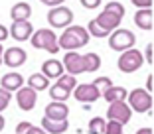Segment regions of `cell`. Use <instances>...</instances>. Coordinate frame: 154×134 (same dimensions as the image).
<instances>
[{
    "mask_svg": "<svg viewBox=\"0 0 154 134\" xmlns=\"http://www.w3.org/2000/svg\"><path fill=\"white\" fill-rule=\"evenodd\" d=\"M91 40L89 32L83 26H67L61 36H57V45L65 51H75V49L87 45Z\"/></svg>",
    "mask_w": 154,
    "mask_h": 134,
    "instance_id": "6da1fadb",
    "label": "cell"
},
{
    "mask_svg": "<svg viewBox=\"0 0 154 134\" xmlns=\"http://www.w3.org/2000/svg\"><path fill=\"white\" fill-rule=\"evenodd\" d=\"M30 44L36 49H45L50 53H57L59 45H57V36L51 28H40L36 30V34L30 36Z\"/></svg>",
    "mask_w": 154,
    "mask_h": 134,
    "instance_id": "7a4b0ae2",
    "label": "cell"
},
{
    "mask_svg": "<svg viewBox=\"0 0 154 134\" xmlns=\"http://www.w3.org/2000/svg\"><path fill=\"white\" fill-rule=\"evenodd\" d=\"M136 44V36L131 30H125V28H117L109 34V47L115 51H127V49L134 47Z\"/></svg>",
    "mask_w": 154,
    "mask_h": 134,
    "instance_id": "3957f363",
    "label": "cell"
},
{
    "mask_svg": "<svg viewBox=\"0 0 154 134\" xmlns=\"http://www.w3.org/2000/svg\"><path fill=\"white\" fill-rule=\"evenodd\" d=\"M127 105L134 112H152V93L146 89H132L127 95Z\"/></svg>",
    "mask_w": 154,
    "mask_h": 134,
    "instance_id": "277c9868",
    "label": "cell"
},
{
    "mask_svg": "<svg viewBox=\"0 0 154 134\" xmlns=\"http://www.w3.org/2000/svg\"><path fill=\"white\" fill-rule=\"evenodd\" d=\"M142 63H144L142 53L138 51V49L131 47V49H127V51L121 53L117 65H119V69H121L122 73H134V71H138V69L142 67Z\"/></svg>",
    "mask_w": 154,
    "mask_h": 134,
    "instance_id": "5b68a950",
    "label": "cell"
},
{
    "mask_svg": "<svg viewBox=\"0 0 154 134\" xmlns=\"http://www.w3.org/2000/svg\"><path fill=\"white\" fill-rule=\"evenodd\" d=\"M48 22L51 28H67L73 22V10L67 6H55L48 12Z\"/></svg>",
    "mask_w": 154,
    "mask_h": 134,
    "instance_id": "8992f818",
    "label": "cell"
},
{
    "mask_svg": "<svg viewBox=\"0 0 154 134\" xmlns=\"http://www.w3.org/2000/svg\"><path fill=\"white\" fill-rule=\"evenodd\" d=\"M132 111L127 105V101H115V103H109V111H107V120H117L121 122L122 126L131 122Z\"/></svg>",
    "mask_w": 154,
    "mask_h": 134,
    "instance_id": "52a82bcc",
    "label": "cell"
},
{
    "mask_svg": "<svg viewBox=\"0 0 154 134\" xmlns=\"http://www.w3.org/2000/svg\"><path fill=\"white\" fill-rule=\"evenodd\" d=\"M16 103H18V107L22 108V111H32L34 107H36L38 103V91H34L32 87H20L18 91H16Z\"/></svg>",
    "mask_w": 154,
    "mask_h": 134,
    "instance_id": "ba28073f",
    "label": "cell"
},
{
    "mask_svg": "<svg viewBox=\"0 0 154 134\" xmlns=\"http://www.w3.org/2000/svg\"><path fill=\"white\" fill-rule=\"evenodd\" d=\"M71 93H73V97H75L79 103H87V105H89V103H95L97 99L101 97L99 89H97L93 83H81V85H77Z\"/></svg>",
    "mask_w": 154,
    "mask_h": 134,
    "instance_id": "9c48e42d",
    "label": "cell"
},
{
    "mask_svg": "<svg viewBox=\"0 0 154 134\" xmlns=\"http://www.w3.org/2000/svg\"><path fill=\"white\" fill-rule=\"evenodd\" d=\"M63 69L69 73V75H79V73L85 71V63H83V55L77 53V51H67L61 61Z\"/></svg>",
    "mask_w": 154,
    "mask_h": 134,
    "instance_id": "30bf717a",
    "label": "cell"
},
{
    "mask_svg": "<svg viewBox=\"0 0 154 134\" xmlns=\"http://www.w3.org/2000/svg\"><path fill=\"white\" fill-rule=\"evenodd\" d=\"M8 34H10V38H14L16 41H26V40H30V36L34 34V28L28 20H16V22H12Z\"/></svg>",
    "mask_w": 154,
    "mask_h": 134,
    "instance_id": "8fae6325",
    "label": "cell"
},
{
    "mask_svg": "<svg viewBox=\"0 0 154 134\" xmlns=\"http://www.w3.org/2000/svg\"><path fill=\"white\" fill-rule=\"evenodd\" d=\"M28 59V53L22 47H8L2 53V61L6 67H22Z\"/></svg>",
    "mask_w": 154,
    "mask_h": 134,
    "instance_id": "7c38bea8",
    "label": "cell"
},
{
    "mask_svg": "<svg viewBox=\"0 0 154 134\" xmlns=\"http://www.w3.org/2000/svg\"><path fill=\"white\" fill-rule=\"evenodd\" d=\"M69 114V107L61 101H51L48 107H45V118H51V120H65Z\"/></svg>",
    "mask_w": 154,
    "mask_h": 134,
    "instance_id": "4fadbf2b",
    "label": "cell"
},
{
    "mask_svg": "<svg viewBox=\"0 0 154 134\" xmlns=\"http://www.w3.org/2000/svg\"><path fill=\"white\" fill-rule=\"evenodd\" d=\"M134 24L144 32H152V28H154V12H152V8H138V12L134 14Z\"/></svg>",
    "mask_w": 154,
    "mask_h": 134,
    "instance_id": "5bb4252c",
    "label": "cell"
},
{
    "mask_svg": "<svg viewBox=\"0 0 154 134\" xmlns=\"http://www.w3.org/2000/svg\"><path fill=\"white\" fill-rule=\"evenodd\" d=\"M24 83H26L24 77L16 71L6 73V75H2V79H0V87L4 91H10V93H14V91H18L20 87H24Z\"/></svg>",
    "mask_w": 154,
    "mask_h": 134,
    "instance_id": "9a60e30c",
    "label": "cell"
},
{
    "mask_svg": "<svg viewBox=\"0 0 154 134\" xmlns=\"http://www.w3.org/2000/svg\"><path fill=\"white\" fill-rule=\"evenodd\" d=\"M63 73H65V69L61 65V61H57V59H48V61L42 63V75L45 79H57Z\"/></svg>",
    "mask_w": 154,
    "mask_h": 134,
    "instance_id": "2e32d148",
    "label": "cell"
},
{
    "mask_svg": "<svg viewBox=\"0 0 154 134\" xmlns=\"http://www.w3.org/2000/svg\"><path fill=\"white\" fill-rule=\"evenodd\" d=\"M95 22L99 24L101 28H103V30H107L111 34V32L113 30H117L119 26H121V22H122V18H119V16H115V14H111V12H101L99 16H97L95 18Z\"/></svg>",
    "mask_w": 154,
    "mask_h": 134,
    "instance_id": "e0dca14e",
    "label": "cell"
},
{
    "mask_svg": "<svg viewBox=\"0 0 154 134\" xmlns=\"http://www.w3.org/2000/svg\"><path fill=\"white\" fill-rule=\"evenodd\" d=\"M42 128L48 134H63L65 130L69 128V120H51V118H42Z\"/></svg>",
    "mask_w": 154,
    "mask_h": 134,
    "instance_id": "ac0fdd59",
    "label": "cell"
},
{
    "mask_svg": "<svg viewBox=\"0 0 154 134\" xmlns=\"http://www.w3.org/2000/svg\"><path fill=\"white\" fill-rule=\"evenodd\" d=\"M32 16V6L28 4V2H18V4H14L12 10H10V18L16 22V20H28Z\"/></svg>",
    "mask_w": 154,
    "mask_h": 134,
    "instance_id": "d6986e66",
    "label": "cell"
},
{
    "mask_svg": "<svg viewBox=\"0 0 154 134\" xmlns=\"http://www.w3.org/2000/svg\"><path fill=\"white\" fill-rule=\"evenodd\" d=\"M127 95H128V91L125 89V87H115V85H111L109 89L101 95V97H103L107 103H115V101H127Z\"/></svg>",
    "mask_w": 154,
    "mask_h": 134,
    "instance_id": "ffe728a7",
    "label": "cell"
},
{
    "mask_svg": "<svg viewBox=\"0 0 154 134\" xmlns=\"http://www.w3.org/2000/svg\"><path fill=\"white\" fill-rule=\"evenodd\" d=\"M28 87H32L34 91H45L48 87H50V79H45L42 73H34V75H30V79H28Z\"/></svg>",
    "mask_w": 154,
    "mask_h": 134,
    "instance_id": "44dd1931",
    "label": "cell"
},
{
    "mask_svg": "<svg viewBox=\"0 0 154 134\" xmlns=\"http://www.w3.org/2000/svg\"><path fill=\"white\" fill-rule=\"evenodd\" d=\"M48 89H50V99H54V101H61V103H65V101L69 99V95H71L69 89L57 85V83H54V85L48 87Z\"/></svg>",
    "mask_w": 154,
    "mask_h": 134,
    "instance_id": "7402d4cb",
    "label": "cell"
},
{
    "mask_svg": "<svg viewBox=\"0 0 154 134\" xmlns=\"http://www.w3.org/2000/svg\"><path fill=\"white\" fill-rule=\"evenodd\" d=\"M83 63H85V71L93 73L101 67V57L97 53H85L83 55Z\"/></svg>",
    "mask_w": 154,
    "mask_h": 134,
    "instance_id": "603a6c76",
    "label": "cell"
},
{
    "mask_svg": "<svg viewBox=\"0 0 154 134\" xmlns=\"http://www.w3.org/2000/svg\"><path fill=\"white\" fill-rule=\"evenodd\" d=\"M105 126H107V120L103 116H95L89 120V134H105Z\"/></svg>",
    "mask_w": 154,
    "mask_h": 134,
    "instance_id": "cb8c5ba5",
    "label": "cell"
},
{
    "mask_svg": "<svg viewBox=\"0 0 154 134\" xmlns=\"http://www.w3.org/2000/svg\"><path fill=\"white\" fill-rule=\"evenodd\" d=\"M87 32H89V36H95V38H109V32L107 30H103V28L99 26V24L95 22V20H91L89 24H87V28H85Z\"/></svg>",
    "mask_w": 154,
    "mask_h": 134,
    "instance_id": "d4e9b609",
    "label": "cell"
},
{
    "mask_svg": "<svg viewBox=\"0 0 154 134\" xmlns=\"http://www.w3.org/2000/svg\"><path fill=\"white\" fill-rule=\"evenodd\" d=\"M57 85H61V87H65V89L73 91V89L77 87V79H75V75H69V73H63L61 77H57Z\"/></svg>",
    "mask_w": 154,
    "mask_h": 134,
    "instance_id": "484cf974",
    "label": "cell"
},
{
    "mask_svg": "<svg viewBox=\"0 0 154 134\" xmlns=\"http://www.w3.org/2000/svg\"><path fill=\"white\" fill-rule=\"evenodd\" d=\"M105 12H111L115 14V16H119V18H122L125 16V6L121 4V2H117V0H113V2H109V4H105Z\"/></svg>",
    "mask_w": 154,
    "mask_h": 134,
    "instance_id": "4316f807",
    "label": "cell"
},
{
    "mask_svg": "<svg viewBox=\"0 0 154 134\" xmlns=\"http://www.w3.org/2000/svg\"><path fill=\"white\" fill-rule=\"evenodd\" d=\"M93 85H95L97 89H99V93L103 95L105 91H107L111 85H113V81H111L109 77H99V79H95V81H93Z\"/></svg>",
    "mask_w": 154,
    "mask_h": 134,
    "instance_id": "83f0119b",
    "label": "cell"
},
{
    "mask_svg": "<svg viewBox=\"0 0 154 134\" xmlns=\"http://www.w3.org/2000/svg\"><path fill=\"white\" fill-rule=\"evenodd\" d=\"M105 134H122V124L117 122V120H107Z\"/></svg>",
    "mask_w": 154,
    "mask_h": 134,
    "instance_id": "f1b7e54d",
    "label": "cell"
},
{
    "mask_svg": "<svg viewBox=\"0 0 154 134\" xmlns=\"http://www.w3.org/2000/svg\"><path fill=\"white\" fill-rule=\"evenodd\" d=\"M10 99H12V93H10V91H4L0 87V112L10 105Z\"/></svg>",
    "mask_w": 154,
    "mask_h": 134,
    "instance_id": "f546056e",
    "label": "cell"
},
{
    "mask_svg": "<svg viewBox=\"0 0 154 134\" xmlns=\"http://www.w3.org/2000/svg\"><path fill=\"white\" fill-rule=\"evenodd\" d=\"M79 2H81V6L87 8V10H95V8H99V4H101V0H79Z\"/></svg>",
    "mask_w": 154,
    "mask_h": 134,
    "instance_id": "4dcf8cb0",
    "label": "cell"
},
{
    "mask_svg": "<svg viewBox=\"0 0 154 134\" xmlns=\"http://www.w3.org/2000/svg\"><path fill=\"white\" fill-rule=\"evenodd\" d=\"M144 51H146V61H148V65H152V63H154V55H152V51H154V44H152V41L146 45Z\"/></svg>",
    "mask_w": 154,
    "mask_h": 134,
    "instance_id": "1f68e13d",
    "label": "cell"
},
{
    "mask_svg": "<svg viewBox=\"0 0 154 134\" xmlns=\"http://www.w3.org/2000/svg\"><path fill=\"white\" fill-rule=\"evenodd\" d=\"M136 8H152V0H131Z\"/></svg>",
    "mask_w": 154,
    "mask_h": 134,
    "instance_id": "d6a6232c",
    "label": "cell"
},
{
    "mask_svg": "<svg viewBox=\"0 0 154 134\" xmlns=\"http://www.w3.org/2000/svg\"><path fill=\"white\" fill-rule=\"evenodd\" d=\"M32 126V122H28V120H22V122H18V126H16V134H24L28 128Z\"/></svg>",
    "mask_w": 154,
    "mask_h": 134,
    "instance_id": "836d02e7",
    "label": "cell"
},
{
    "mask_svg": "<svg viewBox=\"0 0 154 134\" xmlns=\"http://www.w3.org/2000/svg\"><path fill=\"white\" fill-rule=\"evenodd\" d=\"M24 134H48V132H45V130L42 128V126H34V124H32V126H30V128H28Z\"/></svg>",
    "mask_w": 154,
    "mask_h": 134,
    "instance_id": "e575fe53",
    "label": "cell"
},
{
    "mask_svg": "<svg viewBox=\"0 0 154 134\" xmlns=\"http://www.w3.org/2000/svg\"><path fill=\"white\" fill-rule=\"evenodd\" d=\"M6 38H10V34H8V28L4 26V24H0V44L6 40Z\"/></svg>",
    "mask_w": 154,
    "mask_h": 134,
    "instance_id": "d590c367",
    "label": "cell"
},
{
    "mask_svg": "<svg viewBox=\"0 0 154 134\" xmlns=\"http://www.w3.org/2000/svg\"><path fill=\"white\" fill-rule=\"evenodd\" d=\"M152 81H154V75L150 73V75H148V81H146V91H148V93H152V87H154Z\"/></svg>",
    "mask_w": 154,
    "mask_h": 134,
    "instance_id": "8d00e7d4",
    "label": "cell"
},
{
    "mask_svg": "<svg viewBox=\"0 0 154 134\" xmlns=\"http://www.w3.org/2000/svg\"><path fill=\"white\" fill-rule=\"evenodd\" d=\"M136 134H154V132H152L150 126H146V128H138V130H136Z\"/></svg>",
    "mask_w": 154,
    "mask_h": 134,
    "instance_id": "74e56055",
    "label": "cell"
},
{
    "mask_svg": "<svg viewBox=\"0 0 154 134\" xmlns=\"http://www.w3.org/2000/svg\"><path fill=\"white\" fill-rule=\"evenodd\" d=\"M63 2H65V0H51V2H50L48 6H51V8H55V6H61Z\"/></svg>",
    "mask_w": 154,
    "mask_h": 134,
    "instance_id": "f35d334b",
    "label": "cell"
},
{
    "mask_svg": "<svg viewBox=\"0 0 154 134\" xmlns=\"http://www.w3.org/2000/svg\"><path fill=\"white\" fill-rule=\"evenodd\" d=\"M4 126H6V120H4V116H2V114H0V130H2V128H4Z\"/></svg>",
    "mask_w": 154,
    "mask_h": 134,
    "instance_id": "ab89813d",
    "label": "cell"
},
{
    "mask_svg": "<svg viewBox=\"0 0 154 134\" xmlns=\"http://www.w3.org/2000/svg\"><path fill=\"white\" fill-rule=\"evenodd\" d=\"M2 53H4V47H2V44H0V65H2Z\"/></svg>",
    "mask_w": 154,
    "mask_h": 134,
    "instance_id": "60d3db41",
    "label": "cell"
},
{
    "mask_svg": "<svg viewBox=\"0 0 154 134\" xmlns=\"http://www.w3.org/2000/svg\"><path fill=\"white\" fill-rule=\"evenodd\" d=\"M40 2H42V4H50L51 0H40Z\"/></svg>",
    "mask_w": 154,
    "mask_h": 134,
    "instance_id": "b9f144b4",
    "label": "cell"
}]
</instances>
